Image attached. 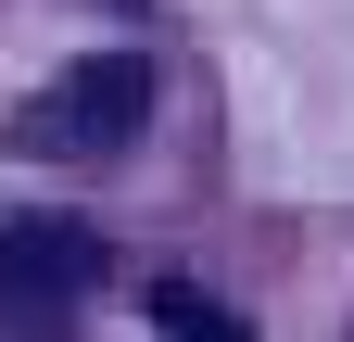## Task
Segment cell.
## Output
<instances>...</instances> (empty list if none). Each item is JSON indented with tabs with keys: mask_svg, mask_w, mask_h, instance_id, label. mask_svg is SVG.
Instances as JSON below:
<instances>
[{
	"mask_svg": "<svg viewBox=\"0 0 354 342\" xmlns=\"http://www.w3.org/2000/svg\"><path fill=\"white\" fill-rule=\"evenodd\" d=\"M88 279H102V241L76 216H13L0 228V291H13V305H76Z\"/></svg>",
	"mask_w": 354,
	"mask_h": 342,
	"instance_id": "7a4b0ae2",
	"label": "cell"
},
{
	"mask_svg": "<svg viewBox=\"0 0 354 342\" xmlns=\"http://www.w3.org/2000/svg\"><path fill=\"white\" fill-rule=\"evenodd\" d=\"M140 305H152V330H165V342H253V317H241V305H215L203 279H152Z\"/></svg>",
	"mask_w": 354,
	"mask_h": 342,
	"instance_id": "3957f363",
	"label": "cell"
},
{
	"mask_svg": "<svg viewBox=\"0 0 354 342\" xmlns=\"http://www.w3.org/2000/svg\"><path fill=\"white\" fill-rule=\"evenodd\" d=\"M140 114H152V64L140 51H88V64H64L51 89L13 114V152L88 165V152H127V140H140Z\"/></svg>",
	"mask_w": 354,
	"mask_h": 342,
	"instance_id": "6da1fadb",
	"label": "cell"
}]
</instances>
